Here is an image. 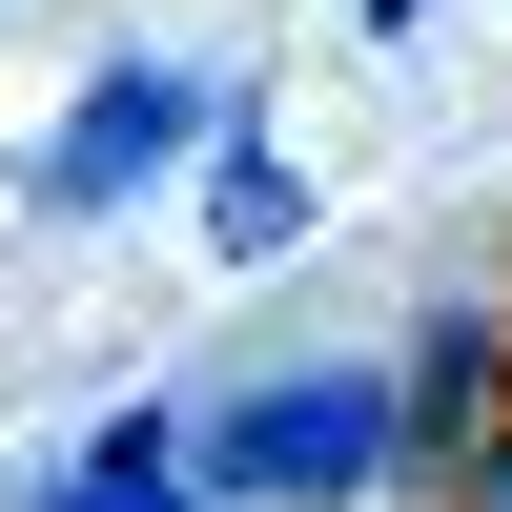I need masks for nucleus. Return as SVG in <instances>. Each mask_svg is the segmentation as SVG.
I'll return each instance as SVG.
<instances>
[{
    "label": "nucleus",
    "mask_w": 512,
    "mask_h": 512,
    "mask_svg": "<svg viewBox=\"0 0 512 512\" xmlns=\"http://www.w3.org/2000/svg\"><path fill=\"white\" fill-rule=\"evenodd\" d=\"M185 451H205V492H226V512H390V492H410L390 369H267V390L185 410Z\"/></svg>",
    "instance_id": "obj_1"
},
{
    "label": "nucleus",
    "mask_w": 512,
    "mask_h": 512,
    "mask_svg": "<svg viewBox=\"0 0 512 512\" xmlns=\"http://www.w3.org/2000/svg\"><path fill=\"white\" fill-rule=\"evenodd\" d=\"M21 512H226V492H205L185 410H103V431H82V451H62V472H41Z\"/></svg>",
    "instance_id": "obj_5"
},
{
    "label": "nucleus",
    "mask_w": 512,
    "mask_h": 512,
    "mask_svg": "<svg viewBox=\"0 0 512 512\" xmlns=\"http://www.w3.org/2000/svg\"><path fill=\"white\" fill-rule=\"evenodd\" d=\"M410 21H431V0H369V41H410Z\"/></svg>",
    "instance_id": "obj_7"
},
{
    "label": "nucleus",
    "mask_w": 512,
    "mask_h": 512,
    "mask_svg": "<svg viewBox=\"0 0 512 512\" xmlns=\"http://www.w3.org/2000/svg\"><path fill=\"white\" fill-rule=\"evenodd\" d=\"M205 103H226V62H103V82L62 103V144L21 164V205H41V226H103V205H144L164 164L205 144Z\"/></svg>",
    "instance_id": "obj_2"
},
{
    "label": "nucleus",
    "mask_w": 512,
    "mask_h": 512,
    "mask_svg": "<svg viewBox=\"0 0 512 512\" xmlns=\"http://www.w3.org/2000/svg\"><path fill=\"white\" fill-rule=\"evenodd\" d=\"M492 431H512V308H492V287H451V308L390 349V451H410V492H451Z\"/></svg>",
    "instance_id": "obj_3"
},
{
    "label": "nucleus",
    "mask_w": 512,
    "mask_h": 512,
    "mask_svg": "<svg viewBox=\"0 0 512 512\" xmlns=\"http://www.w3.org/2000/svg\"><path fill=\"white\" fill-rule=\"evenodd\" d=\"M205 246H226V267H287V246H308V164L267 144V103H205Z\"/></svg>",
    "instance_id": "obj_4"
},
{
    "label": "nucleus",
    "mask_w": 512,
    "mask_h": 512,
    "mask_svg": "<svg viewBox=\"0 0 512 512\" xmlns=\"http://www.w3.org/2000/svg\"><path fill=\"white\" fill-rule=\"evenodd\" d=\"M451 512H512V431H492V451H472V472H451Z\"/></svg>",
    "instance_id": "obj_6"
}]
</instances>
